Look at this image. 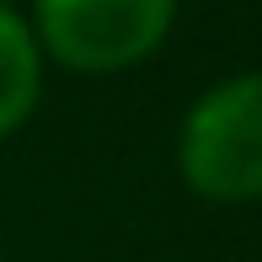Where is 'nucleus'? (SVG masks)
I'll return each instance as SVG.
<instances>
[{"mask_svg": "<svg viewBox=\"0 0 262 262\" xmlns=\"http://www.w3.org/2000/svg\"><path fill=\"white\" fill-rule=\"evenodd\" d=\"M177 171L209 204L262 198V70L225 75L177 128Z\"/></svg>", "mask_w": 262, "mask_h": 262, "instance_id": "nucleus-1", "label": "nucleus"}, {"mask_svg": "<svg viewBox=\"0 0 262 262\" xmlns=\"http://www.w3.org/2000/svg\"><path fill=\"white\" fill-rule=\"evenodd\" d=\"M177 0H32L38 49L80 75L145 64L171 38Z\"/></svg>", "mask_w": 262, "mask_h": 262, "instance_id": "nucleus-2", "label": "nucleus"}, {"mask_svg": "<svg viewBox=\"0 0 262 262\" xmlns=\"http://www.w3.org/2000/svg\"><path fill=\"white\" fill-rule=\"evenodd\" d=\"M43 97V49L27 16L0 6V139L16 134Z\"/></svg>", "mask_w": 262, "mask_h": 262, "instance_id": "nucleus-3", "label": "nucleus"}]
</instances>
